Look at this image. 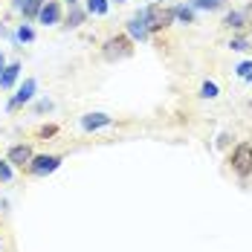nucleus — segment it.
I'll return each instance as SVG.
<instances>
[{
	"label": "nucleus",
	"mask_w": 252,
	"mask_h": 252,
	"mask_svg": "<svg viewBox=\"0 0 252 252\" xmlns=\"http://www.w3.org/2000/svg\"><path fill=\"white\" fill-rule=\"evenodd\" d=\"M58 165H61V157H55V154H44V157H32L29 171H32L35 177H44V174H52Z\"/></svg>",
	"instance_id": "obj_4"
},
{
	"label": "nucleus",
	"mask_w": 252,
	"mask_h": 252,
	"mask_svg": "<svg viewBox=\"0 0 252 252\" xmlns=\"http://www.w3.org/2000/svg\"><path fill=\"white\" fill-rule=\"evenodd\" d=\"M81 21H84V12H81L76 3H73V6H70V18H67V26H81Z\"/></svg>",
	"instance_id": "obj_14"
},
{
	"label": "nucleus",
	"mask_w": 252,
	"mask_h": 252,
	"mask_svg": "<svg viewBox=\"0 0 252 252\" xmlns=\"http://www.w3.org/2000/svg\"><path fill=\"white\" fill-rule=\"evenodd\" d=\"M38 21H41L44 26L58 24V21H61V6H58L55 0H47V3L41 6V12H38Z\"/></svg>",
	"instance_id": "obj_6"
},
{
	"label": "nucleus",
	"mask_w": 252,
	"mask_h": 252,
	"mask_svg": "<svg viewBox=\"0 0 252 252\" xmlns=\"http://www.w3.org/2000/svg\"><path fill=\"white\" fill-rule=\"evenodd\" d=\"M104 58H107V61H119V58H127V55H130V52H133V47H130V41H127V38H122V35H119V38H110V41H107V44H104Z\"/></svg>",
	"instance_id": "obj_3"
},
{
	"label": "nucleus",
	"mask_w": 252,
	"mask_h": 252,
	"mask_svg": "<svg viewBox=\"0 0 252 252\" xmlns=\"http://www.w3.org/2000/svg\"><path fill=\"white\" fill-rule=\"evenodd\" d=\"M18 41H24V44L35 41V29H32V26H26V24H21V29H18Z\"/></svg>",
	"instance_id": "obj_15"
},
{
	"label": "nucleus",
	"mask_w": 252,
	"mask_h": 252,
	"mask_svg": "<svg viewBox=\"0 0 252 252\" xmlns=\"http://www.w3.org/2000/svg\"><path fill=\"white\" fill-rule=\"evenodd\" d=\"M113 122L107 113H87V116H81V127L84 130H99V127H107Z\"/></svg>",
	"instance_id": "obj_9"
},
{
	"label": "nucleus",
	"mask_w": 252,
	"mask_h": 252,
	"mask_svg": "<svg viewBox=\"0 0 252 252\" xmlns=\"http://www.w3.org/2000/svg\"><path fill=\"white\" fill-rule=\"evenodd\" d=\"M35 110H38V113H47V110H52V101L47 99V101H38V104H35Z\"/></svg>",
	"instance_id": "obj_22"
},
{
	"label": "nucleus",
	"mask_w": 252,
	"mask_h": 252,
	"mask_svg": "<svg viewBox=\"0 0 252 252\" xmlns=\"http://www.w3.org/2000/svg\"><path fill=\"white\" fill-rule=\"evenodd\" d=\"M55 130H58V127H55V125H50V127H41L38 133H41V136H55Z\"/></svg>",
	"instance_id": "obj_23"
},
{
	"label": "nucleus",
	"mask_w": 252,
	"mask_h": 252,
	"mask_svg": "<svg viewBox=\"0 0 252 252\" xmlns=\"http://www.w3.org/2000/svg\"><path fill=\"white\" fill-rule=\"evenodd\" d=\"M35 78H26L24 84L18 87V93H15V99L9 101V110H15V107H21V104H26V101H32V96H35Z\"/></svg>",
	"instance_id": "obj_5"
},
{
	"label": "nucleus",
	"mask_w": 252,
	"mask_h": 252,
	"mask_svg": "<svg viewBox=\"0 0 252 252\" xmlns=\"http://www.w3.org/2000/svg\"><path fill=\"white\" fill-rule=\"evenodd\" d=\"M127 35H130L133 41H148V38H151V29H148V24L136 15V18L127 21Z\"/></svg>",
	"instance_id": "obj_7"
},
{
	"label": "nucleus",
	"mask_w": 252,
	"mask_h": 252,
	"mask_svg": "<svg viewBox=\"0 0 252 252\" xmlns=\"http://www.w3.org/2000/svg\"><path fill=\"white\" fill-rule=\"evenodd\" d=\"M18 73H21V64H18V61L6 64V70L0 73V87H3V90H9V87L18 81Z\"/></svg>",
	"instance_id": "obj_11"
},
{
	"label": "nucleus",
	"mask_w": 252,
	"mask_h": 252,
	"mask_svg": "<svg viewBox=\"0 0 252 252\" xmlns=\"http://www.w3.org/2000/svg\"><path fill=\"white\" fill-rule=\"evenodd\" d=\"M194 6H197V9H209V12H212V9H220V6H223V0H194Z\"/></svg>",
	"instance_id": "obj_18"
},
{
	"label": "nucleus",
	"mask_w": 252,
	"mask_h": 252,
	"mask_svg": "<svg viewBox=\"0 0 252 252\" xmlns=\"http://www.w3.org/2000/svg\"><path fill=\"white\" fill-rule=\"evenodd\" d=\"M3 70H6V55L0 52V73H3Z\"/></svg>",
	"instance_id": "obj_24"
},
{
	"label": "nucleus",
	"mask_w": 252,
	"mask_h": 252,
	"mask_svg": "<svg viewBox=\"0 0 252 252\" xmlns=\"http://www.w3.org/2000/svg\"><path fill=\"white\" fill-rule=\"evenodd\" d=\"M6 159H9L12 165H29V162H32V148H29V145H12Z\"/></svg>",
	"instance_id": "obj_8"
},
{
	"label": "nucleus",
	"mask_w": 252,
	"mask_h": 252,
	"mask_svg": "<svg viewBox=\"0 0 252 252\" xmlns=\"http://www.w3.org/2000/svg\"><path fill=\"white\" fill-rule=\"evenodd\" d=\"M232 168H235V174H241V177L252 174V145L250 142H244V145L235 148V154H232Z\"/></svg>",
	"instance_id": "obj_2"
},
{
	"label": "nucleus",
	"mask_w": 252,
	"mask_h": 252,
	"mask_svg": "<svg viewBox=\"0 0 252 252\" xmlns=\"http://www.w3.org/2000/svg\"><path fill=\"white\" fill-rule=\"evenodd\" d=\"M67 3H70V6H73V3H76V0H67Z\"/></svg>",
	"instance_id": "obj_25"
},
{
	"label": "nucleus",
	"mask_w": 252,
	"mask_h": 252,
	"mask_svg": "<svg viewBox=\"0 0 252 252\" xmlns=\"http://www.w3.org/2000/svg\"><path fill=\"white\" fill-rule=\"evenodd\" d=\"M0 180H3V183L12 180V162H9V159H0Z\"/></svg>",
	"instance_id": "obj_19"
},
{
	"label": "nucleus",
	"mask_w": 252,
	"mask_h": 252,
	"mask_svg": "<svg viewBox=\"0 0 252 252\" xmlns=\"http://www.w3.org/2000/svg\"><path fill=\"white\" fill-rule=\"evenodd\" d=\"M44 3H47V0H15V9H18L24 18H38V12H41Z\"/></svg>",
	"instance_id": "obj_10"
},
{
	"label": "nucleus",
	"mask_w": 252,
	"mask_h": 252,
	"mask_svg": "<svg viewBox=\"0 0 252 252\" xmlns=\"http://www.w3.org/2000/svg\"><path fill=\"white\" fill-rule=\"evenodd\" d=\"M229 47H232V50H238V52L250 50V44H247V41H244V38H235V41H232V44H229Z\"/></svg>",
	"instance_id": "obj_21"
},
{
	"label": "nucleus",
	"mask_w": 252,
	"mask_h": 252,
	"mask_svg": "<svg viewBox=\"0 0 252 252\" xmlns=\"http://www.w3.org/2000/svg\"><path fill=\"white\" fill-rule=\"evenodd\" d=\"M235 73H238L241 78H250V76H252V61H244V64H238V67H235Z\"/></svg>",
	"instance_id": "obj_20"
},
{
	"label": "nucleus",
	"mask_w": 252,
	"mask_h": 252,
	"mask_svg": "<svg viewBox=\"0 0 252 252\" xmlns=\"http://www.w3.org/2000/svg\"><path fill=\"white\" fill-rule=\"evenodd\" d=\"M200 96L203 99H215V96H218V84H215V81H203Z\"/></svg>",
	"instance_id": "obj_16"
},
{
	"label": "nucleus",
	"mask_w": 252,
	"mask_h": 252,
	"mask_svg": "<svg viewBox=\"0 0 252 252\" xmlns=\"http://www.w3.org/2000/svg\"><path fill=\"white\" fill-rule=\"evenodd\" d=\"M107 0H87V12L90 15H107Z\"/></svg>",
	"instance_id": "obj_13"
},
{
	"label": "nucleus",
	"mask_w": 252,
	"mask_h": 252,
	"mask_svg": "<svg viewBox=\"0 0 252 252\" xmlns=\"http://www.w3.org/2000/svg\"><path fill=\"white\" fill-rule=\"evenodd\" d=\"M139 18L148 24V29L151 32H157V29H165V26L171 24V9H162V6H145V9H139Z\"/></svg>",
	"instance_id": "obj_1"
},
{
	"label": "nucleus",
	"mask_w": 252,
	"mask_h": 252,
	"mask_svg": "<svg viewBox=\"0 0 252 252\" xmlns=\"http://www.w3.org/2000/svg\"><path fill=\"white\" fill-rule=\"evenodd\" d=\"M226 26L241 29V26H244V12H229V15H226Z\"/></svg>",
	"instance_id": "obj_17"
},
{
	"label": "nucleus",
	"mask_w": 252,
	"mask_h": 252,
	"mask_svg": "<svg viewBox=\"0 0 252 252\" xmlns=\"http://www.w3.org/2000/svg\"><path fill=\"white\" fill-rule=\"evenodd\" d=\"M171 15H174L177 21H183V24H194V12H191L189 6H174Z\"/></svg>",
	"instance_id": "obj_12"
},
{
	"label": "nucleus",
	"mask_w": 252,
	"mask_h": 252,
	"mask_svg": "<svg viewBox=\"0 0 252 252\" xmlns=\"http://www.w3.org/2000/svg\"><path fill=\"white\" fill-rule=\"evenodd\" d=\"M116 3H122V0H116Z\"/></svg>",
	"instance_id": "obj_26"
}]
</instances>
